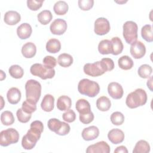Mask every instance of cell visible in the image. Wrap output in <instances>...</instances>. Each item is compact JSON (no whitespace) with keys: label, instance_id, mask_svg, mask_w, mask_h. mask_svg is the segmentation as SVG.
I'll return each mask as SVG.
<instances>
[{"label":"cell","instance_id":"39","mask_svg":"<svg viewBox=\"0 0 153 153\" xmlns=\"http://www.w3.org/2000/svg\"><path fill=\"white\" fill-rule=\"evenodd\" d=\"M16 115L17 117V119L19 121L22 123H27L30 118H31V114H28L26 112H25L22 108H19L16 112Z\"/></svg>","mask_w":153,"mask_h":153},{"label":"cell","instance_id":"45","mask_svg":"<svg viewBox=\"0 0 153 153\" xmlns=\"http://www.w3.org/2000/svg\"><path fill=\"white\" fill-rule=\"evenodd\" d=\"M70 129H71V128H70L69 125L68 123L63 122V124L61 129L57 132V134L60 135V136L66 135L69 133Z\"/></svg>","mask_w":153,"mask_h":153},{"label":"cell","instance_id":"46","mask_svg":"<svg viewBox=\"0 0 153 153\" xmlns=\"http://www.w3.org/2000/svg\"><path fill=\"white\" fill-rule=\"evenodd\" d=\"M114 152H115V153H120V152L128 153V150L127 149L126 146L121 145V146L117 147V148L114 150Z\"/></svg>","mask_w":153,"mask_h":153},{"label":"cell","instance_id":"9","mask_svg":"<svg viewBox=\"0 0 153 153\" xmlns=\"http://www.w3.org/2000/svg\"><path fill=\"white\" fill-rule=\"evenodd\" d=\"M111 29L109 21L105 17H99L94 22V31L98 35H104L108 33Z\"/></svg>","mask_w":153,"mask_h":153},{"label":"cell","instance_id":"30","mask_svg":"<svg viewBox=\"0 0 153 153\" xmlns=\"http://www.w3.org/2000/svg\"><path fill=\"white\" fill-rule=\"evenodd\" d=\"M99 52L102 54H108L112 53V44L109 39L101 41L98 45Z\"/></svg>","mask_w":153,"mask_h":153},{"label":"cell","instance_id":"14","mask_svg":"<svg viewBox=\"0 0 153 153\" xmlns=\"http://www.w3.org/2000/svg\"><path fill=\"white\" fill-rule=\"evenodd\" d=\"M82 137L84 140L90 141L96 139L99 135V128L94 126H91L83 129L82 133Z\"/></svg>","mask_w":153,"mask_h":153},{"label":"cell","instance_id":"41","mask_svg":"<svg viewBox=\"0 0 153 153\" xmlns=\"http://www.w3.org/2000/svg\"><path fill=\"white\" fill-rule=\"evenodd\" d=\"M78 6L80 9L84 11H87L90 10L94 4L93 0H79Z\"/></svg>","mask_w":153,"mask_h":153},{"label":"cell","instance_id":"24","mask_svg":"<svg viewBox=\"0 0 153 153\" xmlns=\"http://www.w3.org/2000/svg\"><path fill=\"white\" fill-rule=\"evenodd\" d=\"M96 106L100 111H107L111 106V102L106 96H101L96 100Z\"/></svg>","mask_w":153,"mask_h":153},{"label":"cell","instance_id":"44","mask_svg":"<svg viewBox=\"0 0 153 153\" xmlns=\"http://www.w3.org/2000/svg\"><path fill=\"white\" fill-rule=\"evenodd\" d=\"M79 121L85 124H88L93 121L94 120V114L91 111L88 113L84 114H79Z\"/></svg>","mask_w":153,"mask_h":153},{"label":"cell","instance_id":"8","mask_svg":"<svg viewBox=\"0 0 153 153\" xmlns=\"http://www.w3.org/2000/svg\"><path fill=\"white\" fill-rule=\"evenodd\" d=\"M30 73L34 75L41 78L42 79H51L55 75L54 69H48L41 63H35L30 68Z\"/></svg>","mask_w":153,"mask_h":153},{"label":"cell","instance_id":"22","mask_svg":"<svg viewBox=\"0 0 153 153\" xmlns=\"http://www.w3.org/2000/svg\"><path fill=\"white\" fill-rule=\"evenodd\" d=\"M75 108L79 114H84L91 112L90 104L84 99H80L76 101Z\"/></svg>","mask_w":153,"mask_h":153},{"label":"cell","instance_id":"48","mask_svg":"<svg viewBox=\"0 0 153 153\" xmlns=\"http://www.w3.org/2000/svg\"><path fill=\"white\" fill-rule=\"evenodd\" d=\"M1 80H3L4 79V78H5V74H4V72L1 70Z\"/></svg>","mask_w":153,"mask_h":153},{"label":"cell","instance_id":"4","mask_svg":"<svg viewBox=\"0 0 153 153\" xmlns=\"http://www.w3.org/2000/svg\"><path fill=\"white\" fill-rule=\"evenodd\" d=\"M79 93L90 97L97 96L100 91V87L97 82L87 78L79 81L78 85Z\"/></svg>","mask_w":153,"mask_h":153},{"label":"cell","instance_id":"3","mask_svg":"<svg viewBox=\"0 0 153 153\" xmlns=\"http://www.w3.org/2000/svg\"><path fill=\"white\" fill-rule=\"evenodd\" d=\"M146 101L147 94L146 91L142 88H137L127 95L126 103L129 108L134 109L144 105Z\"/></svg>","mask_w":153,"mask_h":153},{"label":"cell","instance_id":"32","mask_svg":"<svg viewBox=\"0 0 153 153\" xmlns=\"http://www.w3.org/2000/svg\"><path fill=\"white\" fill-rule=\"evenodd\" d=\"M142 37L147 42H151L153 41L152 28L151 25H146L141 29Z\"/></svg>","mask_w":153,"mask_h":153},{"label":"cell","instance_id":"31","mask_svg":"<svg viewBox=\"0 0 153 153\" xmlns=\"http://www.w3.org/2000/svg\"><path fill=\"white\" fill-rule=\"evenodd\" d=\"M38 21L44 25L49 23L53 19V15L50 10H43L41 11L37 16Z\"/></svg>","mask_w":153,"mask_h":153},{"label":"cell","instance_id":"15","mask_svg":"<svg viewBox=\"0 0 153 153\" xmlns=\"http://www.w3.org/2000/svg\"><path fill=\"white\" fill-rule=\"evenodd\" d=\"M108 137L111 143L118 144L123 142L124 139V133L119 128H113L108 132Z\"/></svg>","mask_w":153,"mask_h":153},{"label":"cell","instance_id":"1","mask_svg":"<svg viewBox=\"0 0 153 153\" xmlns=\"http://www.w3.org/2000/svg\"><path fill=\"white\" fill-rule=\"evenodd\" d=\"M44 130V126L41 121L36 120L33 121L30 126V129L23 137L22 145L25 149L30 150L36 145L37 141L40 139Z\"/></svg>","mask_w":153,"mask_h":153},{"label":"cell","instance_id":"17","mask_svg":"<svg viewBox=\"0 0 153 153\" xmlns=\"http://www.w3.org/2000/svg\"><path fill=\"white\" fill-rule=\"evenodd\" d=\"M4 20L5 23L8 25H15L20 21L21 16L18 12L10 10L5 13Z\"/></svg>","mask_w":153,"mask_h":153},{"label":"cell","instance_id":"27","mask_svg":"<svg viewBox=\"0 0 153 153\" xmlns=\"http://www.w3.org/2000/svg\"><path fill=\"white\" fill-rule=\"evenodd\" d=\"M150 151V146L148 142L144 140H139L133 150V153H148Z\"/></svg>","mask_w":153,"mask_h":153},{"label":"cell","instance_id":"19","mask_svg":"<svg viewBox=\"0 0 153 153\" xmlns=\"http://www.w3.org/2000/svg\"><path fill=\"white\" fill-rule=\"evenodd\" d=\"M54 97L49 94H45L43 97L41 107L42 109L45 112H51L54 109Z\"/></svg>","mask_w":153,"mask_h":153},{"label":"cell","instance_id":"33","mask_svg":"<svg viewBox=\"0 0 153 153\" xmlns=\"http://www.w3.org/2000/svg\"><path fill=\"white\" fill-rule=\"evenodd\" d=\"M8 72L11 76L16 79H19L22 78L24 74V71L23 68L17 65H14L10 67Z\"/></svg>","mask_w":153,"mask_h":153},{"label":"cell","instance_id":"28","mask_svg":"<svg viewBox=\"0 0 153 153\" xmlns=\"http://www.w3.org/2000/svg\"><path fill=\"white\" fill-rule=\"evenodd\" d=\"M58 64L63 67L67 68L70 66L73 63V57L71 55L68 53H62L58 56Z\"/></svg>","mask_w":153,"mask_h":153},{"label":"cell","instance_id":"7","mask_svg":"<svg viewBox=\"0 0 153 153\" xmlns=\"http://www.w3.org/2000/svg\"><path fill=\"white\" fill-rule=\"evenodd\" d=\"M19 134L13 128L2 130L0 133V145L2 146H7L11 144L16 143L19 141Z\"/></svg>","mask_w":153,"mask_h":153},{"label":"cell","instance_id":"21","mask_svg":"<svg viewBox=\"0 0 153 153\" xmlns=\"http://www.w3.org/2000/svg\"><path fill=\"white\" fill-rule=\"evenodd\" d=\"M36 52V47L35 45L31 42L25 44L22 48V53L26 58L33 57Z\"/></svg>","mask_w":153,"mask_h":153},{"label":"cell","instance_id":"40","mask_svg":"<svg viewBox=\"0 0 153 153\" xmlns=\"http://www.w3.org/2000/svg\"><path fill=\"white\" fill-rule=\"evenodd\" d=\"M44 65L48 69H54L56 66L57 60L56 58L51 56H46L43 59Z\"/></svg>","mask_w":153,"mask_h":153},{"label":"cell","instance_id":"18","mask_svg":"<svg viewBox=\"0 0 153 153\" xmlns=\"http://www.w3.org/2000/svg\"><path fill=\"white\" fill-rule=\"evenodd\" d=\"M7 97L10 103L16 105L20 100L21 92L17 87H11L7 91Z\"/></svg>","mask_w":153,"mask_h":153},{"label":"cell","instance_id":"34","mask_svg":"<svg viewBox=\"0 0 153 153\" xmlns=\"http://www.w3.org/2000/svg\"><path fill=\"white\" fill-rule=\"evenodd\" d=\"M14 117L13 113L9 111H5L1 115V121L4 126H10L14 122Z\"/></svg>","mask_w":153,"mask_h":153},{"label":"cell","instance_id":"35","mask_svg":"<svg viewBox=\"0 0 153 153\" xmlns=\"http://www.w3.org/2000/svg\"><path fill=\"white\" fill-rule=\"evenodd\" d=\"M152 72V67L148 64H143L140 66L137 73L140 77L142 78H148L151 76Z\"/></svg>","mask_w":153,"mask_h":153},{"label":"cell","instance_id":"43","mask_svg":"<svg viewBox=\"0 0 153 153\" xmlns=\"http://www.w3.org/2000/svg\"><path fill=\"white\" fill-rule=\"evenodd\" d=\"M44 2V1H36V0H27V7L32 11H36L39 9Z\"/></svg>","mask_w":153,"mask_h":153},{"label":"cell","instance_id":"5","mask_svg":"<svg viewBox=\"0 0 153 153\" xmlns=\"http://www.w3.org/2000/svg\"><path fill=\"white\" fill-rule=\"evenodd\" d=\"M26 99L36 103L41 96V85L35 79L28 80L25 84Z\"/></svg>","mask_w":153,"mask_h":153},{"label":"cell","instance_id":"6","mask_svg":"<svg viewBox=\"0 0 153 153\" xmlns=\"http://www.w3.org/2000/svg\"><path fill=\"white\" fill-rule=\"evenodd\" d=\"M123 36L126 42L131 44L137 41L138 27L137 24L133 21H127L123 26Z\"/></svg>","mask_w":153,"mask_h":153},{"label":"cell","instance_id":"36","mask_svg":"<svg viewBox=\"0 0 153 153\" xmlns=\"http://www.w3.org/2000/svg\"><path fill=\"white\" fill-rule=\"evenodd\" d=\"M63 124V122L60 121L57 118H51L48 121L47 123L48 128L51 131L55 132L56 134L61 129Z\"/></svg>","mask_w":153,"mask_h":153},{"label":"cell","instance_id":"42","mask_svg":"<svg viewBox=\"0 0 153 153\" xmlns=\"http://www.w3.org/2000/svg\"><path fill=\"white\" fill-rule=\"evenodd\" d=\"M63 120L68 123H72L76 119L75 112L72 109H68L62 115Z\"/></svg>","mask_w":153,"mask_h":153},{"label":"cell","instance_id":"20","mask_svg":"<svg viewBox=\"0 0 153 153\" xmlns=\"http://www.w3.org/2000/svg\"><path fill=\"white\" fill-rule=\"evenodd\" d=\"M72 105L71 99L66 95L60 96L57 100V108L61 111L69 109Z\"/></svg>","mask_w":153,"mask_h":153},{"label":"cell","instance_id":"38","mask_svg":"<svg viewBox=\"0 0 153 153\" xmlns=\"http://www.w3.org/2000/svg\"><path fill=\"white\" fill-rule=\"evenodd\" d=\"M36 103L26 99L23 102L22 108L25 112L28 114H32L33 112H35L36 109Z\"/></svg>","mask_w":153,"mask_h":153},{"label":"cell","instance_id":"25","mask_svg":"<svg viewBox=\"0 0 153 153\" xmlns=\"http://www.w3.org/2000/svg\"><path fill=\"white\" fill-rule=\"evenodd\" d=\"M112 44V53L113 55L117 56L123 50V44L121 39L117 36L113 37L111 41Z\"/></svg>","mask_w":153,"mask_h":153},{"label":"cell","instance_id":"26","mask_svg":"<svg viewBox=\"0 0 153 153\" xmlns=\"http://www.w3.org/2000/svg\"><path fill=\"white\" fill-rule=\"evenodd\" d=\"M119 67L123 70H129L133 66V60L128 56H123L118 60Z\"/></svg>","mask_w":153,"mask_h":153},{"label":"cell","instance_id":"13","mask_svg":"<svg viewBox=\"0 0 153 153\" xmlns=\"http://www.w3.org/2000/svg\"><path fill=\"white\" fill-rule=\"evenodd\" d=\"M108 92L110 96L114 99H121L124 94L123 87L117 82H112L108 84Z\"/></svg>","mask_w":153,"mask_h":153},{"label":"cell","instance_id":"11","mask_svg":"<svg viewBox=\"0 0 153 153\" xmlns=\"http://www.w3.org/2000/svg\"><path fill=\"white\" fill-rule=\"evenodd\" d=\"M66 22L62 19H57L54 20L50 25V29L54 35H63L67 29Z\"/></svg>","mask_w":153,"mask_h":153},{"label":"cell","instance_id":"23","mask_svg":"<svg viewBox=\"0 0 153 153\" xmlns=\"http://www.w3.org/2000/svg\"><path fill=\"white\" fill-rule=\"evenodd\" d=\"M61 49V44L59 40L55 38L49 39L46 44V50L48 53H56Z\"/></svg>","mask_w":153,"mask_h":153},{"label":"cell","instance_id":"47","mask_svg":"<svg viewBox=\"0 0 153 153\" xmlns=\"http://www.w3.org/2000/svg\"><path fill=\"white\" fill-rule=\"evenodd\" d=\"M146 84H147V86L149 88V89L151 91H152V76L149 77V79L148 80Z\"/></svg>","mask_w":153,"mask_h":153},{"label":"cell","instance_id":"16","mask_svg":"<svg viewBox=\"0 0 153 153\" xmlns=\"http://www.w3.org/2000/svg\"><path fill=\"white\" fill-rule=\"evenodd\" d=\"M32 29L31 26L27 23L21 24L17 28V34L21 39H26L31 35Z\"/></svg>","mask_w":153,"mask_h":153},{"label":"cell","instance_id":"29","mask_svg":"<svg viewBox=\"0 0 153 153\" xmlns=\"http://www.w3.org/2000/svg\"><path fill=\"white\" fill-rule=\"evenodd\" d=\"M68 5L64 1H59L56 2L53 7L54 13L57 15H64L68 11Z\"/></svg>","mask_w":153,"mask_h":153},{"label":"cell","instance_id":"2","mask_svg":"<svg viewBox=\"0 0 153 153\" xmlns=\"http://www.w3.org/2000/svg\"><path fill=\"white\" fill-rule=\"evenodd\" d=\"M114 68V62L110 58H103L100 61L84 65L83 70L86 75L96 77L103 75L106 71H111Z\"/></svg>","mask_w":153,"mask_h":153},{"label":"cell","instance_id":"37","mask_svg":"<svg viewBox=\"0 0 153 153\" xmlns=\"http://www.w3.org/2000/svg\"><path fill=\"white\" fill-rule=\"evenodd\" d=\"M111 121L114 125L120 126L124 123V116L120 112H114L111 115Z\"/></svg>","mask_w":153,"mask_h":153},{"label":"cell","instance_id":"10","mask_svg":"<svg viewBox=\"0 0 153 153\" xmlns=\"http://www.w3.org/2000/svg\"><path fill=\"white\" fill-rule=\"evenodd\" d=\"M130 52L131 55L136 59L143 57L146 53V47L143 42L136 41L131 44Z\"/></svg>","mask_w":153,"mask_h":153},{"label":"cell","instance_id":"12","mask_svg":"<svg viewBox=\"0 0 153 153\" xmlns=\"http://www.w3.org/2000/svg\"><path fill=\"white\" fill-rule=\"evenodd\" d=\"M111 149L109 145L105 141L98 142L88 146L86 149L87 153H109Z\"/></svg>","mask_w":153,"mask_h":153}]
</instances>
